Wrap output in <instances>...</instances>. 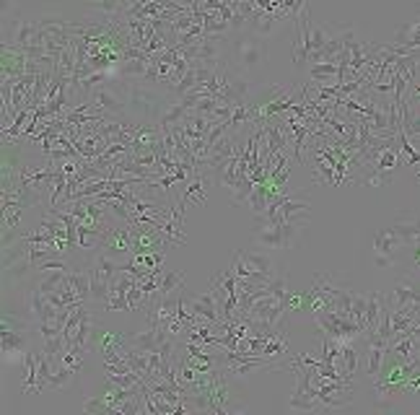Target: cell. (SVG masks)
Returning <instances> with one entry per match:
<instances>
[{
    "label": "cell",
    "mask_w": 420,
    "mask_h": 415,
    "mask_svg": "<svg viewBox=\"0 0 420 415\" xmlns=\"http://www.w3.org/2000/svg\"><path fill=\"white\" fill-rule=\"evenodd\" d=\"M125 104L143 122H153V125H158V119L164 117V112L169 109L164 94H158L156 89H148V86H140V83H127L125 86Z\"/></svg>",
    "instance_id": "1"
},
{
    "label": "cell",
    "mask_w": 420,
    "mask_h": 415,
    "mask_svg": "<svg viewBox=\"0 0 420 415\" xmlns=\"http://www.w3.org/2000/svg\"><path fill=\"white\" fill-rule=\"evenodd\" d=\"M130 231H133V249L135 252H164V247L171 244V239L164 231L148 226V223H130Z\"/></svg>",
    "instance_id": "2"
},
{
    "label": "cell",
    "mask_w": 420,
    "mask_h": 415,
    "mask_svg": "<svg viewBox=\"0 0 420 415\" xmlns=\"http://www.w3.org/2000/svg\"><path fill=\"white\" fill-rule=\"evenodd\" d=\"M99 252H107L109 257H117V255H130L133 257V231H130V223H125V228H107L104 237H101V244H99Z\"/></svg>",
    "instance_id": "3"
},
{
    "label": "cell",
    "mask_w": 420,
    "mask_h": 415,
    "mask_svg": "<svg viewBox=\"0 0 420 415\" xmlns=\"http://www.w3.org/2000/svg\"><path fill=\"white\" fill-rule=\"evenodd\" d=\"M283 312H285L283 298L262 296V298H257V301H254L244 316L260 319V322H264V325H280V322H283Z\"/></svg>",
    "instance_id": "4"
},
{
    "label": "cell",
    "mask_w": 420,
    "mask_h": 415,
    "mask_svg": "<svg viewBox=\"0 0 420 415\" xmlns=\"http://www.w3.org/2000/svg\"><path fill=\"white\" fill-rule=\"evenodd\" d=\"M236 58H239V62H242V68H246V70L260 68V65L264 62V58H267L264 40L254 37V34H249V37H244V40H239V44H236Z\"/></svg>",
    "instance_id": "5"
},
{
    "label": "cell",
    "mask_w": 420,
    "mask_h": 415,
    "mask_svg": "<svg viewBox=\"0 0 420 415\" xmlns=\"http://www.w3.org/2000/svg\"><path fill=\"white\" fill-rule=\"evenodd\" d=\"M44 384L40 379V364H37V350H26L24 353V376H21V392L26 395H40Z\"/></svg>",
    "instance_id": "6"
},
{
    "label": "cell",
    "mask_w": 420,
    "mask_h": 415,
    "mask_svg": "<svg viewBox=\"0 0 420 415\" xmlns=\"http://www.w3.org/2000/svg\"><path fill=\"white\" fill-rule=\"evenodd\" d=\"M283 19H285L283 13H267V10L257 8L252 19L246 21V29H249V34H254V37L264 40V37H270V34L278 29V24H280Z\"/></svg>",
    "instance_id": "7"
},
{
    "label": "cell",
    "mask_w": 420,
    "mask_h": 415,
    "mask_svg": "<svg viewBox=\"0 0 420 415\" xmlns=\"http://www.w3.org/2000/svg\"><path fill=\"white\" fill-rule=\"evenodd\" d=\"M91 112L94 109H99L101 115H122L127 109V104H125V99H119L117 94L115 91H109V89H96L94 94H91Z\"/></svg>",
    "instance_id": "8"
},
{
    "label": "cell",
    "mask_w": 420,
    "mask_h": 415,
    "mask_svg": "<svg viewBox=\"0 0 420 415\" xmlns=\"http://www.w3.org/2000/svg\"><path fill=\"white\" fill-rule=\"evenodd\" d=\"M254 239L267 249H288V242H285V234H283V226H273V223H267V221H260V228H257V234Z\"/></svg>",
    "instance_id": "9"
},
{
    "label": "cell",
    "mask_w": 420,
    "mask_h": 415,
    "mask_svg": "<svg viewBox=\"0 0 420 415\" xmlns=\"http://www.w3.org/2000/svg\"><path fill=\"white\" fill-rule=\"evenodd\" d=\"M394 234L402 239L405 247H412L420 242V216H397L394 221Z\"/></svg>",
    "instance_id": "10"
},
{
    "label": "cell",
    "mask_w": 420,
    "mask_h": 415,
    "mask_svg": "<svg viewBox=\"0 0 420 415\" xmlns=\"http://www.w3.org/2000/svg\"><path fill=\"white\" fill-rule=\"evenodd\" d=\"M309 213H312V205H309L306 200L288 198L283 205L278 208V216H280L283 223H303V221L309 218Z\"/></svg>",
    "instance_id": "11"
},
{
    "label": "cell",
    "mask_w": 420,
    "mask_h": 415,
    "mask_svg": "<svg viewBox=\"0 0 420 415\" xmlns=\"http://www.w3.org/2000/svg\"><path fill=\"white\" fill-rule=\"evenodd\" d=\"M405 244H402V239L394 234V228H384V231H379L376 237H373V249H376V255H389V257H394L397 255V249H402Z\"/></svg>",
    "instance_id": "12"
},
{
    "label": "cell",
    "mask_w": 420,
    "mask_h": 415,
    "mask_svg": "<svg viewBox=\"0 0 420 415\" xmlns=\"http://www.w3.org/2000/svg\"><path fill=\"white\" fill-rule=\"evenodd\" d=\"M29 346V340L19 330H0V348H3V356H13L21 353L24 348Z\"/></svg>",
    "instance_id": "13"
},
{
    "label": "cell",
    "mask_w": 420,
    "mask_h": 415,
    "mask_svg": "<svg viewBox=\"0 0 420 415\" xmlns=\"http://www.w3.org/2000/svg\"><path fill=\"white\" fill-rule=\"evenodd\" d=\"M91 340H94V346L99 348V356H101V353H109V350H125L127 346V337L122 335V332H96Z\"/></svg>",
    "instance_id": "14"
},
{
    "label": "cell",
    "mask_w": 420,
    "mask_h": 415,
    "mask_svg": "<svg viewBox=\"0 0 420 415\" xmlns=\"http://www.w3.org/2000/svg\"><path fill=\"white\" fill-rule=\"evenodd\" d=\"M73 376H76V374L70 371L68 366L52 364V374H49V379H47V389H52V392H60V389H65V387H70Z\"/></svg>",
    "instance_id": "15"
},
{
    "label": "cell",
    "mask_w": 420,
    "mask_h": 415,
    "mask_svg": "<svg viewBox=\"0 0 420 415\" xmlns=\"http://www.w3.org/2000/svg\"><path fill=\"white\" fill-rule=\"evenodd\" d=\"M179 288H185V276L182 270H167L161 278V286H158L156 296H174Z\"/></svg>",
    "instance_id": "16"
},
{
    "label": "cell",
    "mask_w": 420,
    "mask_h": 415,
    "mask_svg": "<svg viewBox=\"0 0 420 415\" xmlns=\"http://www.w3.org/2000/svg\"><path fill=\"white\" fill-rule=\"evenodd\" d=\"M309 76H312V81H317V86L333 83V81H337V62H317V65H309Z\"/></svg>",
    "instance_id": "17"
},
{
    "label": "cell",
    "mask_w": 420,
    "mask_h": 415,
    "mask_svg": "<svg viewBox=\"0 0 420 415\" xmlns=\"http://www.w3.org/2000/svg\"><path fill=\"white\" fill-rule=\"evenodd\" d=\"M381 307H384V296H381L379 291L369 294V301H366V330H376Z\"/></svg>",
    "instance_id": "18"
},
{
    "label": "cell",
    "mask_w": 420,
    "mask_h": 415,
    "mask_svg": "<svg viewBox=\"0 0 420 415\" xmlns=\"http://www.w3.org/2000/svg\"><path fill=\"white\" fill-rule=\"evenodd\" d=\"M242 260L252 270H260V273H267V276H275L273 273V257L264 255V252H242Z\"/></svg>",
    "instance_id": "19"
},
{
    "label": "cell",
    "mask_w": 420,
    "mask_h": 415,
    "mask_svg": "<svg viewBox=\"0 0 420 415\" xmlns=\"http://www.w3.org/2000/svg\"><path fill=\"white\" fill-rule=\"evenodd\" d=\"M91 325H94V319H91V312H88V307H86V312H83V319H81L78 330H76V337H73V346L81 348V350H86L88 343H91V337H94V335H91Z\"/></svg>",
    "instance_id": "20"
},
{
    "label": "cell",
    "mask_w": 420,
    "mask_h": 415,
    "mask_svg": "<svg viewBox=\"0 0 420 415\" xmlns=\"http://www.w3.org/2000/svg\"><path fill=\"white\" fill-rule=\"evenodd\" d=\"M130 260H133L135 265H140V267H148V270L164 267V252H135Z\"/></svg>",
    "instance_id": "21"
},
{
    "label": "cell",
    "mask_w": 420,
    "mask_h": 415,
    "mask_svg": "<svg viewBox=\"0 0 420 415\" xmlns=\"http://www.w3.org/2000/svg\"><path fill=\"white\" fill-rule=\"evenodd\" d=\"M83 410H86V413H99V415L115 413V410H112V407H109L107 403L101 400V395H96V397H91V400H86V403H83Z\"/></svg>",
    "instance_id": "22"
},
{
    "label": "cell",
    "mask_w": 420,
    "mask_h": 415,
    "mask_svg": "<svg viewBox=\"0 0 420 415\" xmlns=\"http://www.w3.org/2000/svg\"><path fill=\"white\" fill-rule=\"evenodd\" d=\"M394 265V257L389 255H376V267H392Z\"/></svg>",
    "instance_id": "23"
},
{
    "label": "cell",
    "mask_w": 420,
    "mask_h": 415,
    "mask_svg": "<svg viewBox=\"0 0 420 415\" xmlns=\"http://www.w3.org/2000/svg\"><path fill=\"white\" fill-rule=\"evenodd\" d=\"M410 252H412V262H415V267H420V242L418 244H412Z\"/></svg>",
    "instance_id": "24"
},
{
    "label": "cell",
    "mask_w": 420,
    "mask_h": 415,
    "mask_svg": "<svg viewBox=\"0 0 420 415\" xmlns=\"http://www.w3.org/2000/svg\"><path fill=\"white\" fill-rule=\"evenodd\" d=\"M415 179H418V182H420V171H415Z\"/></svg>",
    "instance_id": "25"
}]
</instances>
